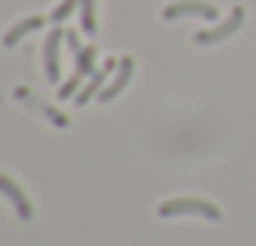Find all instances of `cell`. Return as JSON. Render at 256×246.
<instances>
[{
    "instance_id": "6da1fadb",
    "label": "cell",
    "mask_w": 256,
    "mask_h": 246,
    "mask_svg": "<svg viewBox=\"0 0 256 246\" xmlns=\"http://www.w3.org/2000/svg\"><path fill=\"white\" fill-rule=\"evenodd\" d=\"M204 217V221H220L224 217V211L218 208V204L204 201V198H172V201H166L162 208H159V217H166V221H172V217Z\"/></svg>"
},
{
    "instance_id": "7a4b0ae2",
    "label": "cell",
    "mask_w": 256,
    "mask_h": 246,
    "mask_svg": "<svg viewBox=\"0 0 256 246\" xmlns=\"http://www.w3.org/2000/svg\"><path fill=\"white\" fill-rule=\"evenodd\" d=\"M244 19H246V10H244V6H234L227 19H220V23H214V26H208V29L194 32V42H198V45H214V42H224V39H230L234 32H237L240 26H244Z\"/></svg>"
},
{
    "instance_id": "3957f363",
    "label": "cell",
    "mask_w": 256,
    "mask_h": 246,
    "mask_svg": "<svg viewBox=\"0 0 256 246\" xmlns=\"http://www.w3.org/2000/svg\"><path fill=\"white\" fill-rule=\"evenodd\" d=\"M75 62H78V68H75V75L68 78V81L62 84V91H58V97H62V101H68V97H75L78 94V84L84 81V78H91L94 71V62H98V49H94V45H84L82 52H78L75 55Z\"/></svg>"
},
{
    "instance_id": "277c9868",
    "label": "cell",
    "mask_w": 256,
    "mask_h": 246,
    "mask_svg": "<svg viewBox=\"0 0 256 246\" xmlns=\"http://www.w3.org/2000/svg\"><path fill=\"white\" fill-rule=\"evenodd\" d=\"M182 16H201V19H218V6L208 0H175L162 10V19H182Z\"/></svg>"
},
{
    "instance_id": "5b68a950",
    "label": "cell",
    "mask_w": 256,
    "mask_h": 246,
    "mask_svg": "<svg viewBox=\"0 0 256 246\" xmlns=\"http://www.w3.org/2000/svg\"><path fill=\"white\" fill-rule=\"evenodd\" d=\"M0 195H6V201L16 208V217H20V221H32V214H36V211H32L30 195H26V191L20 188L10 175H0Z\"/></svg>"
},
{
    "instance_id": "8992f818",
    "label": "cell",
    "mask_w": 256,
    "mask_h": 246,
    "mask_svg": "<svg viewBox=\"0 0 256 246\" xmlns=\"http://www.w3.org/2000/svg\"><path fill=\"white\" fill-rule=\"evenodd\" d=\"M62 39H65V32L58 29H52L49 36H46V49H42V62H46V78H49L52 84L58 81V55H62Z\"/></svg>"
},
{
    "instance_id": "52a82bcc",
    "label": "cell",
    "mask_w": 256,
    "mask_h": 246,
    "mask_svg": "<svg viewBox=\"0 0 256 246\" xmlns=\"http://www.w3.org/2000/svg\"><path fill=\"white\" fill-rule=\"evenodd\" d=\"M130 78H133V58H130V55H124V58H120V65H117V75H114V78H110V84H107V88L98 94V101H104V104H107V101H114V97H117L120 91L126 88V81H130Z\"/></svg>"
},
{
    "instance_id": "ba28073f",
    "label": "cell",
    "mask_w": 256,
    "mask_h": 246,
    "mask_svg": "<svg viewBox=\"0 0 256 246\" xmlns=\"http://www.w3.org/2000/svg\"><path fill=\"white\" fill-rule=\"evenodd\" d=\"M117 65H120V62H110V58H107V65H100V68L94 71L91 78H88L84 91H82V94H75V101H78V104H88L91 97H98V94H100V88H104V81L110 78V71L117 68Z\"/></svg>"
},
{
    "instance_id": "9c48e42d",
    "label": "cell",
    "mask_w": 256,
    "mask_h": 246,
    "mask_svg": "<svg viewBox=\"0 0 256 246\" xmlns=\"http://www.w3.org/2000/svg\"><path fill=\"white\" fill-rule=\"evenodd\" d=\"M42 26H46V16H39V13H32V16L20 19L16 26H10V29L4 32V45H16L20 39H26V36H30V32L42 29Z\"/></svg>"
},
{
    "instance_id": "30bf717a",
    "label": "cell",
    "mask_w": 256,
    "mask_h": 246,
    "mask_svg": "<svg viewBox=\"0 0 256 246\" xmlns=\"http://www.w3.org/2000/svg\"><path fill=\"white\" fill-rule=\"evenodd\" d=\"M82 29L84 36H94L98 32V0H82Z\"/></svg>"
},
{
    "instance_id": "8fae6325",
    "label": "cell",
    "mask_w": 256,
    "mask_h": 246,
    "mask_svg": "<svg viewBox=\"0 0 256 246\" xmlns=\"http://www.w3.org/2000/svg\"><path fill=\"white\" fill-rule=\"evenodd\" d=\"M78 6H82V0H62V3H58L56 10L49 13V19H52V23H65V19H68L72 13L78 10Z\"/></svg>"
}]
</instances>
